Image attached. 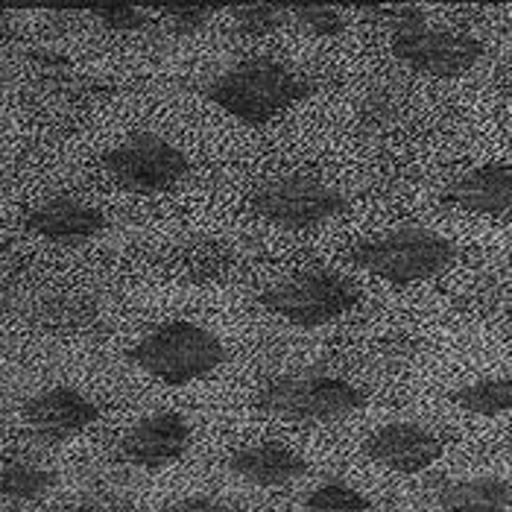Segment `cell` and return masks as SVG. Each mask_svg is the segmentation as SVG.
I'll return each mask as SVG.
<instances>
[{
  "label": "cell",
  "instance_id": "1",
  "mask_svg": "<svg viewBox=\"0 0 512 512\" xmlns=\"http://www.w3.org/2000/svg\"><path fill=\"white\" fill-rule=\"evenodd\" d=\"M314 82L273 56H249L202 85V97L229 118L264 126L314 94Z\"/></svg>",
  "mask_w": 512,
  "mask_h": 512
},
{
  "label": "cell",
  "instance_id": "2",
  "mask_svg": "<svg viewBox=\"0 0 512 512\" xmlns=\"http://www.w3.org/2000/svg\"><path fill=\"white\" fill-rule=\"evenodd\" d=\"M226 343L205 325L191 319H170L147 331L126 360L164 387H188L214 375L226 363Z\"/></svg>",
  "mask_w": 512,
  "mask_h": 512
},
{
  "label": "cell",
  "instance_id": "3",
  "mask_svg": "<svg viewBox=\"0 0 512 512\" xmlns=\"http://www.w3.org/2000/svg\"><path fill=\"white\" fill-rule=\"evenodd\" d=\"M457 255L460 249L451 237L439 235L428 226L404 223L381 235L363 237L352 246L349 261L369 276L393 284H416L451 270Z\"/></svg>",
  "mask_w": 512,
  "mask_h": 512
},
{
  "label": "cell",
  "instance_id": "4",
  "mask_svg": "<svg viewBox=\"0 0 512 512\" xmlns=\"http://www.w3.org/2000/svg\"><path fill=\"white\" fill-rule=\"evenodd\" d=\"M255 407L284 422L331 425L343 422L366 407V393L352 381L328 372H287L270 378L258 395Z\"/></svg>",
  "mask_w": 512,
  "mask_h": 512
},
{
  "label": "cell",
  "instance_id": "5",
  "mask_svg": "<svg viewBox=\"0 0 512 512\" xmlns=\"http://www.w3.org/2000/svg\"><path fill=\"white\" fill-rule=\"evenodd\" d=\"M249 208L255 217L284 232H314L334 223L349 208V199L314 173H287L258 185L249 197Z\"/></svg>",
  "mask_w": 512,
  "mask_h": 512
},
{
  "label": "cell",
  "instance_id": "6",
  "mask_svg": "<svg viewBox=\"0 0 512 512\" xmlns=\"http://www.w3.org/2000/svg\"><path fill=\"white\" fill-rule=\"evenodd\" d=\"M258 302L296 328H325L355 311L360 305V290L346 276L311 270L273 281L261 290Z\"/></svg>",
  "mask_w": 512,
  "mask_h": 512
},
{
  "label": "cell",
  "instance_id": "7",
  "mask_svg": "<svg viewBox=\"0 0 512 512\" xmlns=\"http://www.w3.org/2000/svg\"><path fill=\"white\" fill-rule=\"evenodd\" d=\"M103 170L120 191L156 197L179 188L191 176V161L164 135L135 132L103 156Z\"/></svg>",
  "mask_w": 512,
  "mask_h": 512
},
{
  "label": "cell",
  "instance_id": "8",
  "mask_svg": "<svg viewBox=\"0 0 512 512\" xmlns=\"http://www.w3.org/2000/svg\"><path fill=\"white\" fill-rule=\"evenodd\" d=\"M393 56L416 74L434 79H457L469 74L486 56V47L469 33L434 27L428 18V21L393 30Z\"/></svg>",
  "mask_w": 512,
  "mask_h": 512
},
{
  "label": "cell",
  "instance_id": "9",
  "mask_svg": "<svg viewBox=\"0 0 512 512\" xmlns=\"http://www.w3.org/2000/svg\"><path fill=\"white\" fill-rule=\"evenodd\" d=\"M97 419H100L97 401L68 384H56L30 395L21 407V422L27 434L47 445H59L85 434Z\"/></svg>",
  "mask_w": 512,
  "mask_h": 512
},
{
  "label": "cell",
  "instance_id": "10",
  "mask_svg": "<svg viewBox=\"0 0 512 512\" xmlns=\"http://www.w3.org/2000/svg\"><path fill=\"white\" fill-rule=\"evenodd\" d=\"M194 442V425L179 410H158L138 419L120 436V457L138 469H167L179 463Z\"/></svg>",
  "mask_w": 512,
  "mask_h": 512
},
{
  "label": "cell",
  "instance_id": "11",
  "mask_svg": "<svg viewBox=\"0 0 512 512\" xmlns=\"http://www.w3.org/2000/svg\"><path fill=\"white\" fill-rule=\"evenodd\" d=\"M363 454L387 472L419 474L439 463L445 439L419 422H387L366 436Z\"/></svg>",
  "mask_w": 512,
  "mask_h": 512
},
{
  "label": "cell",
  "instance_id": "12",
  "mask_svg": "<svg viewBox=\"0 0 512 512\" xmlns=\"http://www.w3.org/2000/svg\"><path fill=\"white\" fill-rule=\"evenodd\" d=\"M24 229L56 246H85L109 229V217L94 202L79 197H53L33 205L24 214Z\"/></svg>",
  "mask_w": 512,
  "mask_h": 512
},
{
  "label": "cell",
  "instance_id": "13",
  "mask_svg": "<svg viewBox=\"0 0 512 512\" xmlns=\"http://www.w3.org/2000/svg\"><path fill=\"white\" fill-rule=\"evenodd\" d=\"M226 469L249 486L284 489L308 474V460L281 442H258L232 451L226 457Z\"/></svg>",
  "mask_w": 512,
  "mask_h": 512
},
{
  "label": "cell",
  "instance_id": "14",
  "mask_svg": "<svg viewBox=\"0 0 512 512\" xmlns=\"http://www.w3.org/2000/svg\"><path fill=\"white\" fill-rule=\"evenodd\" d=\"M442 202L474 211V214H510L512 211V167L510 164H477L472 170H466L463 176H457L454 182H448V188L439 194Z\"/></svg>",
  "mask_w": 512,
  "mask_h": 512
},
{
  "label": "cell",
  "instance_id": "15",
  "mask_svg": "<svg viewBox=\"0 0 512 512\" xmlns=\"http://www.w3.org/2000/svg\"><path fill=\"white\" fill-rule=\"evenodd\" d=\"M434 501L445 512H507L512 507V480L495 474L445 480Z\"/></svg>",
  "mask_w": 512,
  "mask_h": 512
},
{
  "label": "cell",
  "instance_id": "16",
  "mask_svg": "<svg viewBox=\"0 0 512 512\" xmlns=\"http://www.w3.org/2000/svg\"><path fill=\"white\" fill-rule=\"evenodd\" d=\"M59 477L53 469L30 463V460H18V457H6L3 469H0V492L6 504H39L53 489H56Z\"/></svg>",
  "mask_w": 512,
  "mask_h": 512
},
{
  "label": "cell",
  "instance_id": "17",
  "mask_svg": "<svg viewBox=\"0 0 512 512\" xmlns=\"http://www.w3.org/2000/svg\"><path fill=\"white\" fill-rule=\"evenodd\" d=\"M451 401L472 416H504L512 413V381L510 378H480L451 393Z\"/></svg>",
  "mask_w": 512,
  "mask_h": 512
},
{
  "label": "cell",
  "instance_id": "18",
  "mask_svg": "<svg viewBox=\"0 0 512 512\" xmlns=\"http://www.w3.org/2000/svg\"><path fill=\"white\" fill-rule=\"evenodd\" d=\"M226 15L232 18L235 33L243 39H264L278 33L284 24H290L287 3H240V6H226Z\"/></svg>",
  "mask_w": 512,
  "mask_h": 512
},
{
  "label": "cell",
  "instance_id": "19",
  "mask_svg": "<svg viewBox=\"0 0 512 512\" xmlns=\"http://www.w3.org/2000/svg\"><path fill=\"white\" fill-rule=\"evenodd\" d=\"M305 510L308 512H369L372 504L369 498L352 486L349 480L340 477H328L322 483H316L314 489L305 495Z\"/></svg>",
  "mask_w": 512,
  "mask_h": 512
},
{
  "label": "cell",
  "instance_id": "20",
  "mask_svg": "<svg viewBox=\"0 0 512 512\" xmlns=\"http://www.w3.org/2000/svg\"><path fill=\"white\" fill-rule=\"evenodd\" d=\"M290 21L316 39H337L346 33V18L340 9L325 3H287Z\"/></svg>",
  "mask_w": 512,
  "mask_h": 512
},
{
  "label": "cell",
  "instance_id": "21",
  "mask_svg": "<svg viewBox=\"0 0 512 512\" xmlns=\"http://www.w3.org/2000/svg\"><path fill=\"white\" fill-rule=\"evenodd\" d=\"M88 15L112 33H141L153 24L150 12L135 3H97L88 9Z\"/></svg>",
  "mask_w": 512,
  "mask_h": 512
},
{
  "label": "cell",
  "instance_id": "22",
  "mask_svg": "<svg viewBox=\"0 0 512 512\" xmlns=\"http://www.w3.org/2000/svg\"><path fill=\"white\" fill-rule=\"evenodd\" d=\"M217 12H226V6H205V3H161L158 15H164L167 27L176 36H197L211 24Z\"/></svg>",
  "mask_w": 512,
  "mask_h": 512
},
{
  "label": "cell",
  "instance_id": "23",
  "mask_svg": "<svg viewBox=\"0 0 512 512\" xmlns=\"http://www.w3.org/2000/svg\"><path fill=\"white\" fill-rule=\"evenodd\" d=\"M161 512H240L235 504L229 501H220V498H211V495H188V498H179L173 504H167Z\"/></svg>",
  "mask_w": 512,
  "mask_h": 512
},
{
  "label": "cell",
  "instance_id": "24",
  "mask_svg": "<svg viewBox=\"0 0 512 512\" xmlns=\"http://www.w3.org/2000/svg\"><path fill=\"white\" fill-rule=\"evenodd\" d=\"M510 337H512V325H510Z\"/></svg>",
  "mask_w": 512,
  "mask_h": 512
},
{
  "label": "cell",
  "instance_id": "25",
  "mask_svg": "<svg viewBox=\"0 0 512 512\" xmlns=\"http://www.w3.org/2000/svg\"><path fill=\"white\" fill-rule=\"evenodd\" d=\"M510 457H512V448H510Z\"/></svg>",
  "mask_w": 512,
  "mask_h": 512
},
{
  "label": "cell",
  "instance_id": "26",
  "mask_svg": "<svg viewBox=\"0 0 512 512\" xmlns=\"http://www.w3.org/2000/svg\"><path fill=\"white\" fill-rule=\"evenodd\" d=\"M510 77H512V68H510Z\"/></svg>",
  "mask_w": 512,
  "mask_h": 512
}]
</instances>
